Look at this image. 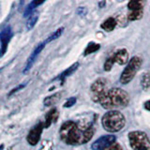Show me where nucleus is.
I'll list each match as a JSON object with an SVG mask.
<instances>
[{
	"label": "nucleus",
	"instance_id": "obj_20",
	"mask_svg": "<svg viewBox=\"0 0 150 150\" xmlns=\"http://www.w3.org/2000/svg\"><path fill=\"white\" fill-rule=\"evenodd\" d=\"M63 31H64V27H60V28H58L57 30H55V31L53 33V34L50 35L48 38H47V40H46L44 42L47 44V43H49V42H51V41H53V40H56V39H58V38H60V36L62 35Z\"/></svg>",
	"mask_w": 150,
	"mask_h": 150
},
{
	"label": "nucleus",
	"instance_id": "obj_12",
	"mask_svg": "<svg viewBox=\"0 0 150 150\" xmlns=\"http://www.w3.org/2000/svg\"><path fill=\"white\" fill-rule=\"evenodd\" d=\"M112 55H114L115 62L120 65H124L126 63H128L129 61V53L126 49H120L117 52H115Z\"/></svg>",
	"mask_w": 150,
	"mask_h": 150
},
{
	"label": "nucleus",
	"instance_id": "obj_24",
	"mask_svg": "<svg viewBox=\"0 0 150 150\" xmlns=\"http://www.w3.org/2000/svg\"><path fill=\"white\" fill-rule=\"evenodd\" d=\"M77 100H76V98L75 97H71V98H69V100L65 102V104H64V107L65 108H69V107H71L73 106L75 103H76Z\"/></svg>",
	"mask_w": 150,
	"mask_h": 150
},
{
	"label": "nucleus",
	"instance_id": "obj_11",
	"mask_svg": "<svg viewBox=\"0 0 150 150\" xmlns=\"http://www.w3.org/2000/svg\"><path fill=\"white\" fill-rule=\"evenodd\" d=\"M58 118V111L56 108H53V109H51L48 112H47V115L45 116V122L43 123L44 125V129H48L49 127L56 122Z\"/></svg>",
	"mask_w": 150,
	"mask_h": 150
},
{
	"label": "nucleus",
	"instance_id": "obj_9",
	"mask_svg": "<svg viewBox=\"0 0 150 150\" xmlns=\"http://www.w3.org/2000/svg\"><path fill=\"white\" fill-rule=\"evenodd\" d=\"M12 35H13V33H12L11 26L5 27L1 31V33H0V42H1V45H2L1 46L2 54L6 53V51L8 49V44L9 40H11Z\"/></svg>",
	"mask_w": 150,
	"mask_h": 150
},
{
	"label": "nucleus",
	"instance_id": "obj_7",
	"mask_svg": "<svg viewBox=\"0 0 150 150\" xmlns=\"http://www.w3.org/2000/svg\"><path fill=\"white\" fill-rule=\"evenodd\" d=\"M116 141V137L115 135H104L97 139L91 145L93 150H104L108 148Z\"/></svg>",
	"mask_w": 150,
	"mask_h": 150
},
{
	"label": "nucleus",
	"instance_id": "obj_10",
	"mask_svg": "<svg viewBox=\"0 0 150 150\" xmlns=\"http://www.w3.org/2000/svg\"><path fill=\"white\" fill-rule=\"evenodd\" d=\"M45 45H46L45 42H42V43H40V44L38 45V46L36 47V48H35V50L32 52V54H30V56H29V57H28V59H27V62H26V65H25V68L23 69V73L27 72L28 70H29V69L32 68L33 64L35 63V61H36L37 57H38V56H39V54H40V52L44 49Z\"/></svg>",
	"mask_w": 150,
	"mask_h": 150
},
{
	"label": "nucleus",
	"instance_id": "obj_4",
	"mask_svg": "<svg viewBox=\"0 0 150 150\" xmlns=\"http://www.w3.org/2000/svg\"><path fill=\"white\" fill-rule=\"evenodd\" d=\"M143 63V60L140 56H133L131 57L129 62L127 65V67L124 69L120 76V82L123 84H127L129 82H131L135 77L136 73L141 68Z\"/></svg>",
	"mask_w": 150,
	"mask_h": 150
},
{
	"label": "nucleus",
	"instance_id": "obj_8",
	"mask_svg": "<svg viewBox=\"0 0 150 150\" xmlns=\"http://www.w3.org/2000/svg\"><path fill=\"white\" fill-rule=\"evenodd\" d=\"M43 129H44V125H43V123H41V122L33 127L29 132H28V135L26 137L28 144L31 145H36L38 143H39Z\"/></svg>",
	"mask_w": 150,
	"mask_h": 150
},
{
	"label": "nucleus",
	"instance_id": "obj_21",
	"mask_svg": "<svg viewBox=\"0 0 150 150\" xmlns=\"http://www.w3.org/2000/svg\"><path fill=\"white\" fill-rule=\"evenodd\" d=\"M39 20V15H38L37 13H33L32 15L29 17V19L27 20V23H26V28L28 30H31L33 27L36 25V23Z\"/></svg>",
	"mask_w": 150,
	"mask_h": 150
},
{
	"label": "nucleus",
	"instance_id": "obj_28",
	"mask_svg": "<svg viewBox=\"0 0 150 150\" xmlns=\"http://www.w3.org/2000/svg\"><path fill=\"white\" fill-rule=\"evenodd\" d=\"M144 108L146 109L147 111H149L150 112V100H148V101H146L144 103Z\"/></svg>",
	"mask_w": 150,
	"mask_h": 150
},
{
	"label": "nucleus",
	"instance_id": "obj_13",
	"mask_svg": "<svg viewBox=\"0 0 150 150\" xmlns=\"http://www.w3.org/2000/svg\"><path fill=\"white\" fill-rule=\"evenodd\" d=\"M78 67H79V63L78 62L74 63L73 65L70 66L69 68H68L66 70H64V71L61 73L60 75H58V76L56 77L54 80H60V81L63 83L65 81V79L67 78V77H69V76H70V75H71L75 71V70L78 69Z\"/></svg>",
	"mask_w": 150,
	"mask_h": 150
},
{
	"label": "nucleus",
	"instance_id": "obj_27",
	"mask_svg": "<svg viewBox=\"0 0 150 150\" xmlns=\"http://www.w3.org/2000/svg\"><path fill=\"white\" fill-rule=\"evenodd\" d=\"M77 12L80 14V15H84V14H86V9H83V7H80L79 8V9L77 11Z\"/></svg>",
	"mask_w": 150,
	"mask_h": 150
},
{
	"label": "nucleus",
	"instance_id": "obj_16",
	"mask_svg": "<svg viewBox=\"0 0 150 150\" xmlns=\"http://www.w3.org/2000/svg\"><path fill=\"white\" fill-rule=\"evenodd\" d=\"M60 97H61V93H55L54 95H52L50 97H47L44 98L43 103L45 106H51V105H54V103L57 102L60 100Z\"/></svg>",
	"mask_w": 150,
	"mask_h": 150
},
{
	"label": "nucleus",
	"instance_id": "obj_19",
	"mask_svg": "<svg viewBox=\"0 0 150 150\" xmlns=\"http://www.w3.org/2000/svg\"><path fill=\"white\" fill-rule=\"evenodd\" d=\"M141 86L145 90L150 88V71L144 73L142 76V78H141Z\"/></svg>",
	"mask_w": 150,
	"mask_h": 150
},
{
	"label": "nucleus",
	"instance_id": "obj_22",
	"mask_svg": "<svg viewBox=\"0 0 150 150\" xmlns=\"http://www.w3.org/2000/svg\"><path fill=\"white\" fill-rule=\"evenodd\" d=\"M128 8H129V11L141 9V8H143V4L140 1H129L128 3Z\"/></svg>",
	"mask_w": 150,
	"mask_h": 150
},
{
	"label": "nucleus",
	"instance_id": "obj_3",
	"mask_svg": "<svg viewBox=\"0 0 150 150\" xmlns=\"http://www.w3.org/2000/svg\"><path fill=\"white\" fill-rule=\"evenodd\" d=\"M102 126L109 132H117L125 127L126 118L119 111H109L102 117Z\"/></svg>",
	"mask_w": 150,
	"mask_h": 150
},
{
	"label": "nucleus",
	"instance_id": "obj_29",
	"mask_svg": "<svg viewBox=\"0 0 150 150\" xmlns=\"http://www.w3.org/2000/svg\"><path fill=\"white\" fill-rule=\"evenodd\" d=\"M4 148V145L3 144H1V146H0V150H2Z\"/></svg>",
	"mask_w": 150,
	"mask_h": 150
},
{
	"label": "nucleus",
	"instance_id": "obj_14",
	"mask_svg": "<svg viewBox=\"0 0 150 150\" xmlns=\"http://www.w3.org/2000/svg\"><path fill=\"white\" fill-rule=\"evenodd\" d=\"M43 3H44L43 0H41V1H40V0H34V1H32L29 5H27V7L25 8V11L23 12V17L31 16L33 14V11Z\"/></svg>",
	"mask_w": 150,
	"mask_h": 150
},
{
	"label": "nucleus",
	"instance_id": "obj_2",
	"mask_svg": "<svg viewBox=\"0 0 150 150\" xmlns=\"http://www.w3.org/2000/svg\"><path fill=\"white\" fill-rule=\"evenodd\" d=\"M104 109L110 111H117L127 107L129 102V96L121 88L109 89L98 101Z\"/></svg>",
	"mask_w": 150,
	"mask_h": 150
},
{
	"label": "nucleus",
	"instance_id": "obj_26",
	"mask_svg": "<svg viewBox=\"0 0 150 150\" xmlns=\"http://www.w3.org/2000/svg\"><path fill=\"white\" fill-rule=\"evenodd\" d=\"M26 86V83H23V84H20V86H18L16 88H13L12 90L8 93V96H11L13 93H15V92H18L19 90H21V89H23V87H25Z\"/></svg>",
	"mask_w": 150,
	"mask_h": 150
},
{
	"label": "nucleus",
	"instance_id": "obj_5",
	"mask_svg": "<svg viewBox=\"0 0 150 150\" xmlns=\"http://www.w3.org/2000/svg\"><path fill=\"white\" fill-rule=\"evenodd\" d=\"M129 141L133 150H150V141L143 131H131L129 133Z\"/></svg>",
	"mask_w": 150,
	"mask_h": 150
},
{
	"label": "nucleus",
	"instance_id": "obj_18",
	"mask_svg": "<svg viewBox=\"0 0 150 150\" xmlns=\"http://www.w3.org/2000/svg\"><path fill=\"white\" fill-rule=\"evenodd\" d=\"M100 49V44L95 43V42H90V43H88L86 50H84L83 55H88L90 54H93V53H95V52L98 51Z\"/></svg>",
	"mask_w": 150,
	"mask_h": 150
},
{
	"label": "nucleus",
	"instance_id": "obj_23",
	"mask_svg": "<svg viewBox=\"0 0 150 150\" xmlns=\"http://www.w3.org/2000/svg\"><path fill=\"white\" fill-rule=\"evenodd\" d=\"M115 63V57H114V55H112L111 57L108 58L105 61V63H104V70H105V71H110Z\"/></svg>",
	"mask_w": 150,
	"mask_h": 150
},
{
	"label": "nucleus",
	"instance_id": "obj_15",
	"mask_svg": "<svg viewBox=\"0 0 150 150\" xmlns=\"http://www.w3.org/2000/svg\"><path fill=\"white\" fill-rule=\"evenodd\" d=\"M116 23H117V22H116L115 19L112 18V17H110L102 23L101 28L107 32H111L115 29V27L116 26Z\"/></svg>",
	"mask_w": 150,
	"mask_h": 150
},
{
	"label": "nucleus",
	"instance_id": "obj_25",
	"mask_svg": "<svg viewBox=\"0 0 150 150\" xmlns=\"http://www.w3.org/2000/svg\"><path fill=\"white\" fill-rule=\"evenodd\" d=\"M104 150H123V148H122V146L119 144L115 143V144H112L111 146H109V147L104 149Z\"/></svg>",
	"mask_w": 150,
	"mask_h": 150
},
{
	"label": "nucleus",
	"instance_id": "obj_6",
	"mask_svg": "<svg viewBox=\"0 0 150 150\" xmlns=\"http://www.w3.org/2000/svg\"><path fill=\"white\" fill-rule=\"evenodd\" d=\"M91 92L93 93V100L95 101H100L101 97L108 91L107 89V80L104 78H98L91 84Z\"/></svg>",
	"mask_w": 150,
	"mask_h": 150
},
{
	"label": "nucleus",
	"instance_id": "obj_17",
	"mask_svg": "<svg viewBox=\"0 0 150 150\" xmlns=\"http://www.w3.org/2000/svg\"><path fill=\"white\" fill-rule=\"evenodd\" d=\"M144 14V8L141 9H135V11H130L128 14V19L129 21H136L140 20L143 17Z\"/></svg>",
	"mask_w": 150,
	"mask_h": 150
},
{
	"label": "nucleus",
	"instance_id": "obj_1",
	"mask_svg": "<svg viewBox=\"0 0 150 150\" xmlns=\"http://www.w3.org/2000/svg\"><path fill=\"white\" fill-rule=\"evenodd\" d=\"M59 134L61 140L67 144L79 145L91 140L94 135V128L92 124L83 126L69 120L61 126Z\"/></svg>",
	"mask_w": 150,
	"mask_h": 150
}]
</instances>
